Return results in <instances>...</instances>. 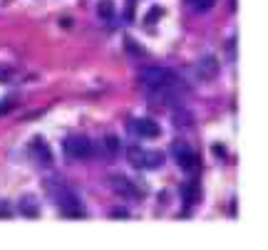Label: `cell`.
<instances>
[{"label":"cell","instance_id":"8","mask_svg":"<svg viewBox=\"0 0 268 250\" xmlns=\"http://www.w3.org/2000/svg\"><path fill=\"white\" fill-rule=\"evenodd\" d=\"M18 211H20L23 216H27V218H35L37 213H40L37 198H32V196H23V198H20V203H18Z\"/></svg>","mask_w":268,"mask_h":250},{"label":"cell","instance_id":"14","mask_svg":"<svg viewBox=\"0 0 268 250\" xmlns=\"http://www.w3.org/2000/svg\"><path fill=\"white\" fill-rule=\"evenodd\" d=\"M104 144H107V149H109L112 154H114V151H120V139H117V136H107Z\"/></svg>","mask_w":268,"mask_h":250},{"label":"cell","instance_id":"1","mask_svg":"<svg viewBox=\"0 0 268 250\" xmlns=\"http://www.w3.org/2000/svg\"><path fill=\"white\" fill-rule=\"evenodd\" d=\"M139 82L154 92H167V90L176 87V74L167 67H144L139 72Z\"/></svg>","mask_w":268,"mask_h":250},{"label":"cell","instance_id":"15","mask_svg":"<svg viewBox=\"0 0 268 250\" xmlns=\"http://www.w3.org/2000/svg\"><path fill=\"white\" fill-rule=\"evenodd\" d=\"M214 5V0H194V8L199 10V13H204V10H209Z\"/></svg>","mask_w":268,"mask_h":250},{"label":"cell","instance_id":"9","mask_svg":"<svg viewBox=\"0 0 268 250\" xmlns=\"http://www.w3.org/2000/svg\"><path fill=\"white\" fill-rule=\"evenodd\" d=\"M164 163V154L162 151H144V169H157Z\"/></svg>","mask_w":268,"mask_h":250},{"label":"cell","instance_id":"17","mask_svg":"<svg viewBox=\"0 0 268 250\" xmlns=\"http://www.w3.org/2000/svg\"><path fill=\"white\" fill-rule=\"evenodd\" d=\"M112 216L114 218H127V211H124V208H117V211H112Z\"/></svg>","mask_w":268,"mask_h":250},{"label":"cell","instance_id":"10","mask_svg":"<svg viewBox=\"0 0 268 250\" xmlns=\"http://www.w3.org/2000/svg\"><path fill=\"white\" fill-rule=\"evenodd\" d=\"M181 193H184L186 203H196V201H199V183H196V181H189V183H184Z\"/></svg>","mask_w":268,"mask_h":250},{"label":"cell","instance_id":"13","mask_svg":"<svg viewBox=\"0 0 268 250\" xmlns=\"http://www.w3.org/2000/svg\"><path fill=\"white\" fill-rule=\"evenodd\" d=\"M97 15H99L102 20H109V18L114 15V3H112V0H99V5H97Z\"/></svg>","mask_w":268,"mask_h":250},{"label":"cell","instance_id":"6","mask_svg":"<svg viewBox=\"0 0 268 250\" xmlns=\"http://www.w3.org/2000/svg\"><path fill=\"white\" fill-rule=\"evenodd\" d=\"M132 129H134L139 136H144V139H154V136H159V124L151 121V119H137V121L132 124Z\"/></svg>","mask_w":268,"mask_h":250},{"label":"cell","instance_id":"16","mask_svg":"<svg viewBox=\"0 0 268 250\" xmlns=\"http://www.w3.org/2000/svg\"><path fill=\"white\" fill-rule=\"evenodd\" d=\"M162 15H164V10H162V8H151V10L146 13V23H154V20H157V18H162Z\"/></svg>","mask_w":268,"mask_h":250},{"label":"cell","instance_id":"11","mask_svg":"<svg viewBox=\"0 0 268 250\" xmlns=\"http://www.w3.org/2000/svg\"><path fill=\"white\" fill-rule=\"evenodd\" d=\"M32 149H35V154H37V161H43V163H50V161H52L50 149H48V144H45V141L37 139V141L32 144Z\"/></svg>","mask_w":268,"mask_h":250},{"label":"cell","instance_id":"5","mask_svg":"<svg viewBox=\"0 0 268 250\" xmlns=\"http://www.w3.org/2000/svg\"><path fill=\"white\" fill-rule=\"evenodd\" d=\"M112 188L117 191L120 196H127V198H139V188L127 179V176H114L112 179Z\"/></svg>","mask_w":268,"mask_h":250},{"label":"cell","instance_id":"7","mask_svg":"<svg viewBox=\"0 0 268 250\" xmlns=\"http://www.w3.org/2000/svg\"><path fill=\"white\" fill-rule=\"evenodd\" d=\"M196 72L204 77V79H214L216 77V72H219V60L216 57H204V60H199V65H196Z\"/></svg>","mask_w":268,"mask_h":250},{"label":"cell","instance_id":"4","mask_svg":"<svg viewBox=\"0 0 268 250\" xmlns=\"http://www.w3.org/2000/svg\"><path fill=\"white\" fill-rule=\"evenodd\" d=\"M174 156H176V163L181 166V169H186V171H191L196 166V156L186 144H176L174 146Z\"/></svg>","mask_w":268,"mask_h":250},{"label":"cell","instance_id":"18","mask_svg":"<svg viewBox=\"0 0 268 250\" xmlns=\"http://www.w3.org/2000/svg\"><path fill=\"white\" fill-rule=\"evenodd\" d=\"M0 213L8 216V213H10V205H8V203H3V205H0Z\"/></svg>","mask_w":268,"mask_h":250},{"label":"cell","instance_id":"19","mask_svg":"<svg viewBox=\"0 0 268 250\" xmlns=\"http://www.w3.org/2000/svg\"><path fill=\"white\" fill-rule=\"evenodd\" d=\"M10 109V102H3V104H0V114H5Z\"/></svg>","mask_w":268,"mask_h":250},{"label":"cell","instance_id":"2","mask_svg":"<svg viewBox=\"0 0 268 250\" xmlns=\"http://www.w3.org/2000/svg\"><path fill=\"white\" fill-rule=\"evenodd\" d=\"M55 201H57L60 211H62L65 216H70V218H82V216H85V208H82L80 198L74 196L65 183H60V191L55 193Z\"/></svg>","mask_w":268,"mask_h":250},{"label":"cell","instance_id":"3","mask_svg":"<svg viewBox=\"0 0 268 250\" xmlns=\"http://www.w3.org/2000/svg\"><path fill=\"white\" fill-rule=\"evenodd\" d=\"M65 154L70 159H74V161H77V159H87L92 154V144L85 136H70L65 141Z\"/></svg>","mask_w":268,"mask_h":250},{"label":"cell","instance_id":"12","mask_svg":"<svg viewBox=\"0 0 268 250\" xmlns=\"http://www.w3.org/2000/svg\"><path fill=\"white\" fill-rule=\"evenodd\" d=\"M127 154H129V163H132V166H137V169H144V149L132 146Z\"/></svg>","mask_w":268,"mask_h":250}]
</instances>
